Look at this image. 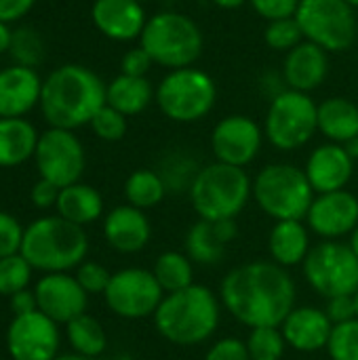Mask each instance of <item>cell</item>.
Returning a JSON list of instances; mask_svg holds the SVG:
<instances>
[{"mask_svg": "<svg viewBox=\"0 0 358 360\" xmlns=\"http://www.w3.org/2000/svg\"><path fill=\"white\" fill-rule=\"evenodd\" d=\"M215 224V230L219 234V238L230 245L236 236H238V226H236V219H222V221H213Z\"/></svg>", "mask_w": 358, "mask_h": 360, "instance_id": "cell-50", "label": "cell"}, {"mask_svg": "<svg viewBox=\"0 0 358 360\" xmlns=\"http://www.w3.org/2000/svg\"><path fill=\"white\" fill-rule=\"evenodd\" d=\"M264 139V127L251 116L228 114L211 131V152L217 162L245 169L257 158Z\"/></svg>", "mask_w": 358, "mask_h": 360, "instance_id": "cell-14", "label": "cell"}, {"mask_svg": "<svg viewBox=\"0 0 358 360\" xmlns=\"http://www.w3.org/2000/svg\"><path fill=\"white\" fill-rule=\"evenodd\" d=\"M34 162L40 179L68 188L80 181L87 167V154L74 131L49 127L38 137Z\"/></svg>", "mask_w": 358, "mask_h": 360, "instance_id": "cell-12", "label": "cell"}, {"mask_svg": "<svg viewBox=\"0 0 358 360\" xmlns=\"http://www.w3.org/2000/svg\"><path fill=\"white\" fill-rule=\"evenodd\" d=\"M198 171H200V165L190 152L173 150L162 158L158 175L162 177L167 192L181 194V192H190Z\"/></svg>", "mask_w": 358, "mask_h": 360, "instance_id": "cell-33", "label": "cell"}, {"mask_svg": "<svg viewBox=\"0 0 358 360\" xmlns=\"http://www.w3.org/2000/svg\"><path fill=\"white\" fill-rule=\"evenodd\" d=\"M137 2H141V4H143V2H148V0H137Z\"/></svg>", "mask_w": 358, "mask_h": 360, "instance_id": "cell-58", "label": "cell"}, {"mask_svg": "<svg viewBox=\"0 0 358 360\" xmlns=\"http://www.w3.org/2000/svg\"><path fill=\"white\" fill-rule=\"evenodd\" d=\"M103 105L106 82L87 65H59L42 82L40 112L49 127L76 131L91 124Z\"/></svg>", "mask_w": 358, "mask_h": 360, "instance_id": "cell-2", "label": "cell"}, {"mask_svg": "<svg viewBox=\"0 0 358 360\" xmlns=\"http://www.w3.org/2000/svg\"><path fill=\"white\" fill-rule=\"evenodd\" d=\"M245 344L251 360H283L289 348L281 327H255L249 331Z\"/></svg>", "mask_w": 358, "mask_h": 360, "instance_id": "cell-34", "label": "cell"}, {"mask_svg": "<svg viewBox=\"0 0 358 360\" xmlns=\"http://www.w3.org/2000/svg\"><path fill=\"white\" fill-rule=\"evenodd\" d=\"M65 338L72 352L87 359H97L108 348V335L101 323L87 312L65 325Z\"/></svg>", "mask_w": 358, "mask_h": 360, "instance_id": "cell-30", "label": "cell"}, {"mask_svg": "<svg viewBox=\"0 0 358 360\" xmlns=\"http://www.w3.org/2000/svg\"><path fill=\"white\" fill-rule=\"evenodd\" d=\"M23 234L25 228L19 224V219L6 211H0V259L21 253Z\"/></svg>", "mask_w": 358, "mask_h": 360, "instance_id": "cell-41", "label": "cell"}, {"mask_svg": "<svg viewBox=\"0 0 358 360\" xmlns=\"http://www.w3.org/2000/svg\"><path fill=\"white\" fill-rule=\"evenodd\" d=\"M59 344V325L40 310L15 316L6 331V350L13 360H55Z\"/></svg>", "mask_w": 358, "mask_h": 360, "instance_id": "cell-15", "label": "cell"}, {"mask_svg": "<svg viewBox=\"0 0 358 360\" xmlns=\"http://www.w3.org/2000/svg\"><path fill=\"white\" fill-rule=\"evenodd\" d=\"M319 133L333 143H352L358 137L357 103L348 97H329L319 103Z\"/></svg>", "mask_w": 358, "mask_h": 360, "instance_id": "cell-26", "label": "cell"}, {"mask_svg": "<svg viewBox=\"0 0 358 360\" xmlns=\"http://www.w3.org/2000/svg\"><path fill=\"white\" fill-rule=\"evenodd\" d=\"M306 226L321 240H340L358 226V198L350 190L317 194L306 215Z\"/></svg>", "mask_w": 358, "mask_h": 360, "instance_id": "cell-16", "label": "cell"}, {"mask_svg": "<svg viewBox=\"0 0 358 360\" xmlns=\"http://www.w3.org/2000/svg\"><path fill=\"white\" fill-rule=\"evenodd\" d=\"M308 287L325 300L358 291V257L348 243L321 240L302 264Z\"/></svg>", "mask_w": 358, "mask_h": 360, "instance_id": "cell-11", "label": "cell"}, {"mask_svg": "<svg viewBox=\"0 0 358 360\" xmlns=\"http://www.w3.org/2000/svg\"><path fill=\"white\" fill-rule=\"evenodd\" d=\"M152 65H154V61L148 55V51L143 46H133L120 59V74H127V76H146Z\"/></svg>", "mask_w": 358, "mask_h": 360, "instance_id": "cell-44", "label": "cell"}, {"mask_svg": "<svg viewBox=\"0 0 358 360\" xmlns=\"http://www.w3.org/2000/svg\"><path fill=\"white\" fill-rule=\"evenodd\" d=\"M38 137L27 118H0V169H15L34 158Z\"/></svg>", "mask_w": 358, "mask_h": 360, "instance_id": "cell-25", "label": "cell"}, {"mask_svg": "<svg viewBox=\"0 0 358 360\" xmlns=\"http://www.w3.org/2000/svg\"><path fill=\"white\" fill-rule=\"evenodd\" d=\"M34 268L27 264V259L17 253L0 259V295L11 297L23 289L30 287L32 283Z\"/></svg>", "mask_w": 358, "mask_h": 360, "instance_id": "cell-36", "label": "cell"}, {"mask_svg": "<svg viewBox=\"0 0 358 360\" xmlns=\"http://www.w3.org/2000/svg\"><path fill=\"white\" fill-rule=\"evenodd\" d=\"M310 249V230L304 221H274L268 234V253L274 264L283 268L302 266Z\"/></svg>", "mask_w": 358, "mask_h": 360, "instance_id": "cell-24", "label": "cell"}, {"mask_svg": "<svg viewBox=\"0 0 358 360\" xmlns=\"http://www.w3.org/2000/svg\"><path fill=\"white\" fill-rule=\"evenodd\" d=\"M11 300V310L15 316H23V314H30V312H36L38 310V302H36V293L30 291V289H23L15 295L8 297Z\"/></svg>", "mask_w": 358, "mask_h": 360, "instance_id": "cell-48", "label": "cell"}, {"mask_svg": "<svg viewBox=\"0 0 358 360\" xmlns=\"http://www.w3.org/2000/svg\"><path fill=\"white\" fill-rule=\"evenodd\" d=\"M154 101L169 120L192 124L209 116L215 108L217 84L205 70L194 65L169 70L156 86Z\"/></svg>", "mask_w": 358, "mask_h": 360, "instance_id": "cell-8", "label": "cell"}, {"mask_svg": "<svg viewBox=\"0 0 358 360\" xmlns=\"http://www.w3.org/2000/svg\"><path fill=\"white\" fill-rule=\"evenodd\" d=\"M156 89L148 80V76H127L118 74L106 84V103L118 110L120 114L137 116L150 108L154 101Z\"/></svg>", "mask_w": 358, "mask_h": 360, "instance_id": "cell-27", "label": "cell"}, {"mask_svg": "<svg viewBox=\"0 0 358 360\" xmlns=\"http://www.w3.org/2000/svg\"><path fill=\"white\" fill-rule=\"evenodd\" d=\"M205 360H251L247 344L238 338H222L207 350Z\"/></svg>", "mask_w": 358, "mask_h": 360, "instance_id": "cell-43", "label": "cell"}, {"mask_svg": "<svg viewBox=\"0 0 358 360\" xmlns=\"http://www.w3.org/2000/svg\"><path fill=\"white\" fill-rule=\"evenodd\" d=\"M281 331L291 350L312 354L325 350L333 331L327 312L317 306H295L283 321Z\"/></svg>", "mask_w": 358, "mask_h": 360, "instance_id": "cell-21", "label": "cell"}, {"mask_svg": "<svg viewBox=\"0 0 358 360\" xmlns=\"http://www.w3.org/2000/svg\"><path fill=\"white\" fill-rule=\"evenodd\" d=\"M283 78L289 89L300 93L317 91L329 74V53L314 42H300L285 55Z\"/></svg>", "mask_w": 358, "mask_h": 360, "instance_id": "cell-23", "label": "cell"}, {"mask_svg": "<svg viewBox=\"0 0 358 360\" xmlns=\"http://www.w3.org/2000/svg\"><path fill=\"white\" fill-rule=\"evenodd\" d=\"M325 350L331 360H358V319L333 325Z\"/></svg>", "mask_w": 358, "mask_h": 360, "instance_id": "cell-38", "label": "cell"}, {"mask_svg": "<svg viewBox=\"0 0 358 360\" xmlns=\"http://www.w3.org/2000/svg\"><path fill=\"white\" fill-rule=\"evenodd\" d=\"M226 243L219 238L215 224L207 219H198L190 226L184 238V253L198 266H215L226 255Z\"/></svg>", "mask_w": 358, "mask_h": 360, "instance_id": "cell-29", "label": "cell"}, {"mask_svg": "<svg viewBox=\"0 0 358 360\" xmlns=\"http://www.w3.org/2000/svg\"><path fill=\"white\" fill-rule=\"evenodd\" d=\"M329 321L333 325H342L348 321L357 319V304H354V295H342V297H331L327 300V308H325Z\"/></svg>", "mask_w": 358, "mask_h": 360, "instance_id": "cell-45", "label": "cell"}, {"mask_svg": "<svg viewBox=\"0 0 358 360\" xmlns=\"http://www.w3.org/2000/svg\"><path fill=\"white\" fill-rule=\"evenodd\" d=\"M165 297L152 270L146 268H122L112 274L110 285L103 293L106 306L112 314L127 321H141L154 316Z\"/></svg>", "mask_w": 358, "mask_h": 360, "instance_id": "cell-13", "label": "cell"}, {"mask_svg": "<svg viewBox=\"0 0 358 360\" xmlns=\"http://www.w3.org/2000/svg\"><path fill=\"white\" fill-rule=\"evenodd\" d=\"M300 2L302 0H249V4L253 6V11L262 19H266L268 23L270 21H279V19L295 17Z\"/></svg>", "mask_w": 358, "mask_h": 360, "instance_id": "cell-42", "label": "cell"}, {"mask_svg": "<svg viewBox=\"0 0 358 360\" xmlns=\"http://www.w3.org/2000/svg\"><path fill=\"white\" fill-rule=\"evenodd\" d=\"M55 360H93V359H87V356H80V354H76V352H70V354H59Z\"/></svg>", "mask_w": 358, "mask_h": 360, "instance_id": "cell-54", "label": "cell"}, {"mask_svg": "<svg viewBox=\"0 0 358 360\" xmlns=\"http://www.w3.org/2000/svg\"><path fill=\"white\" fill-rule=\"evenodd\" d=\"M89 253V236L59 215H44L25 228L21 255L34 270L44 274L76 270Z\"/></svg>", "mask_w": 358, "mask_h": 360, "instance_id": "cell-4", "label": "cell"}, {"mask_svg": "<svg viewBox=\"0 0 358 360\" xmlns=\"http://www.w3.org/2000/svg\"><path fill=\"white\" fill-rule=\"evenodd\" d=\"M42 78L34 68L8 65L0 70V118H25L40 105Z\"/></svg>", "mask_w": 358, "mask_h": 360, "instance_id": "cell-20", "label": "cell"}, {"mask_svg": "<svg viewBox=\"0 0 358 360\" xmlns=\"http://www.w3.org/2000/svg\"><path fill=\"white\" fill-rule=\"evenodd\" d=\"M91 19L97 32L114 42L139 40L148 23L146 8L137 0H95Z\"/></svg>", "mask_w": 358, "mask_h": 360, "instance_id": "cell-19", "label": "cell"}, {"mask_svg": "<svg viewBox=\"0 0 358 360\" xmlns=\"http://www.w3.org/2000/svg\"><path fill=\"white\" fill-rule=\"evenodd\" d=\"M224 310L241 325L281 327L295 308L298 287L287 268L257 259L232 268L219 285Z\"/></svg>", "mask_w": 358, "mask_h": 360, "instance_id": "cell-1", "label": "cell"}, {"mask_svg": "<svg viewBox=\"0 0 358 360\" xmlns=\"http://www.w3.org/2000/svg\"><path fill=\"white\" fill-rule=\"evenodd\" d=\"M139 46L148 51L152 61L167 70L190 68L205 49V36L194 19L177 11H160L148 17L139 36Z\"/></svg>", "mask_w": 358, "mask_h": 360, "instance_id": "cell-6", "label": "cell"}, {"mask_svg": "<svg viewBox=\"0 0 358 360\" xmlns=\"http://www.w3.org/2000/svg\"><path fill=\"white\" fill-rule=\"evenodd\" d=\"M222 300L205 285H190L167 293L154 312V329L162 340L179 348H194L209 342L222 321Z\"/></svg>", "mask_w": 358, "mask_h": 360, "instance_id": "cell-3", "label": "cell"}, {"mask_svg": "<svg viewBox=\"0 0 358 360\" xmlns=\"http://www.w3.org/2000/svg\"><path fill=\"white\" fill-rule=\"evenodd\" d=\"M103 238L122 255L143 251L152 238V226L146 211L131 205L114 207L103 219Z\"/></svg>", "mask_w": 358, "mask_h": 360, "instance_id": "cell-22", "label": "cell"}, {"mask_svg": "<svg viewBox=\"0 0 358 360\" xmlns=\"http://www.w3.org/2000/svg\"><path fill=\"white\" fill-rule=\"evenodd\" d=\"M264 42H266L268 49L287 55L300 42H304V34H302V27H300V23H298L295 17L279 19V21H270L266 25V30H264Z\"/></svg>", "mask_w": 358, "mask_h": 360, "instance_id": "cell-37", "label": "cell"}, {"mask_svg": "<svg viewBox=\"0 0 358 360\" xmlns=\"http://www.w3.org/2000/svg\"><path fill=\"white\" fill-rule=\"evenodd\" d=\"M348 245H350V249L354 251V255L358 257V226L354 228V232H352V234L348 236Z\"/></svg>", "mask_w": 358, "mask_h": 360, "instance_id": "cell-53", "label": "cell"}, {"mask_svg": "<svg viewBox=\"0 0 358 360\" xmlns=\"http://www.w3.org/2000/svg\"><path fill=\"white\" fill-rule=\"evenodd\" d=\"M262 127L272 148L279 152H295L319 133V103L310 93L287 89L270 99Z\"/></svg>", "mask_w": 358, "mask_h": 360, "instance_id": "cell-9", "label": "cell"}, {"mask_svg": "<svg viewBox=\"0 0 358 360\" xmlns=\"http://www.w3.org/2000/svg\"><path fill=\"white\" fill-rule=\"evenodd\" d=\"M348 150H350V154L354 156V160H358V137L352 143H348Z\"/></svg>", "mask_w": 358, "mask_h": 360, "instance_id": "cell-55", "label": "cell"}, {"mask_svg": "<svg viewBox=\"0 0 358 360\" xmlns=\"http://www.w3.org/2000/svg\"><path fill=\"white\" fill-rule=\"evenodd\" d=\"M55 209L59 217L84 228L103 215V198L97 188L78 181L68 188H61Z\"/></svg>", "mask_w": 358, "mask_h": 360, "instance_id": "cell-28", "label": "cell"}, {"mask_svg": "<svg viewBox=\"0 0 358 360\" xmlns=\"http://www.w3.org/2000/svg\"><path fill=\"white\" fill-rule=\"evenodd\" d=\"M354 304H357V319H358V291L354 293Z\"/></svg>", "mask_w": 358, "mask_h": 360, "instance_id": "cell-57", "label": "cell"}, {"mask_svg": "<svg viewBox=\"0 0 358 360\" xmlns=\"http://www.w3.org/2000/svg\"><path fill=\"white\" fill-rule=\"evenodd\" d=\"M34 293H36L38 310L51 321H55L57 325H68L70 321L87 312L89 293L80 287L76 276L70 272L44 274L36 283Z\"/></svg>", "mask_w": 358, "mask_h": 360, "instance_id": "cell-17", "label": "cell"}, {"mask_svg": "<svg viewBox=\"0 0 358 360\" xmlns=\"http://www.w3.org/2000/svg\"><path fill=\"white\" fill-rule=\"evenodd\" d=\"M59 192H61L59 186L46 181V179H38L30 192V198H32V205L36 209H51V207H57Z\"/></svg>", "mask_w": 358, "mask_h": 360, "instance_id": "cell-46", "label": "cell"}, {"mask_svg": "<svg viewBox=\"0 0 358 360\" xmlns=\"http://www.w3.org/2000/svg\"><path fill=\"white\" fill-rule=\"evenodd\" d=\"M93 129V133L103 139V141H120L124 135H127V129H129V122H127V116L120 114L118 110H114L112 105H103L91 120L89 124Z\"/></svg>", "mask_w": 358, "mask_h": 360, "instance_id": "cell-39", "label": "cell"}, {"mask_svg": "<svg viewBox=\"0 0 358 360\" xmlns=\"http://www.w3.org/2000/svg\"><path fill=\"white\" fill-rule=\"evenodd\" d=\"M215 6L219 8H226V11H234V8H241L243 4H247L249 0H211Z\"/></svg>", "mask_w": 358, "mask_h": 360, "instance_id": "cell-52", "label": "cell"}, {"mask_svg": "<svg viewBox=\"0 0 358 360\" xmlns=\"http://www.w3.org/2000/svg\"><path fill=\"white\" fill-rule=\"evenodd\" d=\"M317 192L304 169L289 162H272L257 171L253 179V198L264 215L274 221H304Z\"/></svg>", "mask_w": 358, "mask_h": 360, "instance_id": "cell-7", "label": "cell"}, {"mask_svg": "<svg viewBox=\"0 0 358 360\" xmlns=\"http://www.w3.org/2000/svg\"><path fill=\"white\" fill-rule=\"evenodd\" d=\"M354 156L350 154L348 146L342 143H321L317 146L304 165V173L317 194L346 190L354 175Z\"/></svg>", "mask_w": 358, "mask_h": 360, "instance_id": "cell-18", "label": "cell"}, {"mask_svg": "<svg viewBox=\"0 0 358 360\" xmlns=\"http://www.w3.org/2000/svg\"><path fill=\"white\" fill-rule=\"evenodd\" d=\"M304 40L327 53L348 51L358 36L357 8L346 0H302L295 13Z\"/></svg>", "mask_w": 358, "mask_h": 360, "instance_id": "cell-10", "label": "cell"}, {"mask_svg": "<svg viewBox=\"0 0 358 360\" xmlns=\"http://www.w3.org/2000/svg\"><path fill=\"white\" fill-rule=\"evenodd\" d=\"M158 285L162 287L165 295L181 291L190 285H194V264L192 259L181 251H165L154 259L152 268Z\"/></svg>", "mask_w": 358, "mask_h": 360, "instance_id": "cell-32", "label": "cell"}, {"mask_svg": "<svg viewBox=\"0 0 358 360\" xmlns=\"http://www.w3.org/2000/svg\"><path fill=\"white\" fill-rule=\"evenodd\" d=\"M260 89H262V93H264L268 99H274L276 95L285 93L289 86H287V82H285V78H283V72H268V74L262 76Z\"/></svg>", "mask_w": 358, "mask_h": 360, "instance_id": "cell-49", "label": "cell"}, {"mask_svg": "<svg viewBox=\"0 0 358 360\" xmlns=\"http://www.w3.org/2000/svg\"><path fill=\"white\" fill-rule=\"evenodd\" d=\"M346 2H348V4H352L354 8H358V0H346Z\"/></svg>", "mask_w": 358, "mask_h": 360, "instance_id": "cell-56", "label": "cell"}, {"mask_svg": "<svg viewBox=\"0 0 358 360\" xmlns=\"http://www.w3.org/2000/svg\"><path fill=\"white\" fill-rule=\"evenodd\" d=\"M11 40H13V30H11V25H6V23L0 21V55L8 53Z\"/></svg>", "mask_w": 358, "mask_h": 360, "instance_id": "cell-51", "label": "cell"}, {"mask_svg": "<svg viewBox=\"0 0 358 360\" xmlns=\"http://www.w3.org/2000/svg\"><path fill=\"white\" fill-rule=\"evenodd\" d=\"M74 276L89 295H103L110 285V278H112L108 268H103L97 262H87V259L76 268Z\"/></svg>", "mask_w": 358, "mask_h": 360, "instance_id": "cell-40", "label": "cell"}, {"mask_svg": "<svg viewBox=\"0 0 358 360\" xmlns=\"http://www.w3.org/2000/svg\"><path fill=\"white\" fill-rule=\"evenodd\" d=\"M167 196V186L158 171L154 169H137L124 181V198L127 205L137 207L141 211L158 207Z\"/></svg>", "mask_w": 358, "mask_h": 360, "instance_id": "cell-31", "label": "cell"}, {"mask_svg": "<svg viewBox=\"0 0 358 360\" xmlns=\"http://www.w3.org/2000/svg\"><path fill=\"white\" fill-rule=\"evenodd\" d=\"M8 55L13 57V61L17 65H25V68L36 70L46 57L44 40L34 27H27V25L17 27V30H13V40H11Z\"/></svg>", "mask_w": 358, "mask_h": 360, "instance_id": "cell-35", "label": "cell"}, {"mask_svg": "<svg viewBox=\"0 0 358 360\" xmlns=\"http://www.w3.org/2000/svg\"><path fill=\"white\" fill-rule=\"evenodd\" d=\"M36 0H0V21L11 25L21 21L32 8Z\"/></svg>", "mask_w": 358, "mask_h": 360, "instance_id": "cell-47", "label": "cell"}, {"mask_svg": "<svg viewBox=\"0 0 358 360\" xmlns=\"http://www.w3.org/2000/svg\"><path fill=\"white\" fill-rule=\"evenodd\" d=\"M188 196L198 219H236L253 198V179L245 169L215 160L200 167Z\"/></svg>", "mask_w": 358, "mask_h": 360, "instance_id": "cell-5", "label": "cell"}]
</instances>
